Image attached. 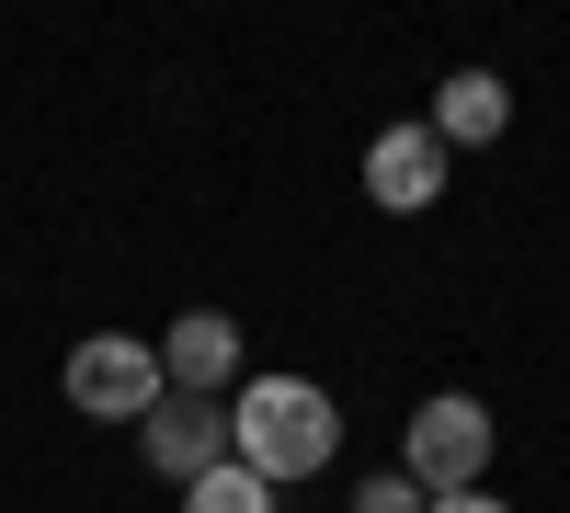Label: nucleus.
<instances>
[{
    "mask_svg": "<svg viewBox=\"0 0 570 513\" xmlns=\"http://www.w3.org/2000/svg\"><path fill=\"white\" fill-rule=\"evenodd\" d=\"M228 456H240L263 491H297V480H320L331 456H343V411L308 377H252L228 399Z\"/></svg>",
    "mask_w": 570,
    "mask_h": 513,
    "instance_id": "obj_1",
    "label": "nucleus"
},
{
    "mask_svg": "<svg viewBox=\"0 0 570 513\" xmlns=\"http://www.w3.org/2000/svg\"><path fill=\"white\" fill-rule=\"evenodd\" d=\"M400 468L422 480V502H456V491H480L491 480V411L445 388V399H422L411 411V434H400Z\"/></svg>",
    "mask_w": 570,
    "mask_h": 513,
    "instance_id": "obj_2",
    "label": "nucleus"
},
{
    "mask_svg": "<svg viewBox=\"0 0 570 513\" xmlns=\"http://www.w3.org/2000/svg\"><path fill=\"white\" fill-rule=\"evenodd\" d=\"M69 411H80V423H149V399L171 388L160 377V343H137V332H91L80 354H69Z\"/></svg>",
    "mask_w": 570,
    "mask_h": 513,
    "instance_id": "obj_3",
    "label": "nucleus"
},
{
    "mask_svg": "<svg viewBox=\"0 0 570 513\" xmlns=\"http://www.w3.org/2000/svg\"><path fill=\"white\" fill-rule=\"evenodd\" d=\"M137 445H149V468L195 491L217 456H228V399H195V388H160L149 399V423H137Z\"/></svg>",
    "mask_w": 570,
    "mask_h": 513,
    "instance_id": "obj_4",
    "label": "nucleus"
},
{
    "mask_svg": "<svg viewBox=\"0 0 570 513\" xmlns=\"http://www.w3.org/2000/svg\"><path fill=\"white\" fill-rule=\"evenodd\" d=\"M365 195L389 206V217H422L445 195V137L434 126H376L365 137Z\"/></svg>",
    "mask_w": 570,
    "mask_h": 513,
    "instance_id": "obj_5",
    "label": "nucleus"
},
{
    "mask_svg": "<svg viewBox=\"0 0 570 513\" xmlns=\"http://www.w3.org/2000/svg\"><path fill=\"white\" fill-rule=\"evenodd\" d=\"M228 365H240V319H228V308H183L171 332H160V377H171V388L217 399V388H228Z\"/></svg>",
    "mask_w": 570,
    "mask_h": 513,
    "instance_id": "obj_6",
    "label": "nucleus"
},
{
    "mask_svg": "<svg viewBox=\"0 0 570 513\" xmlns=\"http://www.w3.org/2000/svg\"><path fill=\"white\" fill-rule=\"evenodd\" d=\"M422 126L445 137V160H456V149H491V137L513 126V91H502L491 69H456V80L434 91V115H422Z\"/></svg>",
    "mask_w": 570,
    "mask_h": 513,
    "instance_id": "obj_7",
    "label": "nucleus"
},
{
    "mask_svg": "<svg viewBox=\"0 0 570 513\" xmlns=\"http://www.w3.org/2000/svg\"><path fill=\"white\" fill-rule=\"evenodd\" d=\"M183 513H274V491L240 468V456H217V468H206L195 491H183Z\"/></svg>",
    "mask_w": 570,
    "mask_h": 513,
    "instance_id": "obj_8",
    "label": "nucleus"
},
{
    "mask_svg": "<svg viewBox=\"0 0 570 513\" xmlns=\"http://www.w3.org/2000/svg\"><path fill=\"white\" fill-rule=\"evenodd\" d=\"M354 513H434V502H422V480H411V468H376V480L354 491Z\"/></svg>",
    "mask_w": 570,
    "mask_h": 513,
    "instance_id": "obj_9",
    "label": "nucleus"
},
{
    "mask_svg": "<svg viewBox=\"0 0 570 513\" xmlns=\"http://www.w3.org/2000/svg\"><path fill=\"white\" fill-rule=\"evenodd\" d=\"M434 513H513V502H491V491H456V502H434Z\"/></svg>",
    "mask_w": 570,
    "mask_h": 513,
    "instance_id": "obj_10",
    "label": "nucleus"
}]
</instances>
